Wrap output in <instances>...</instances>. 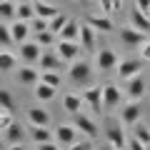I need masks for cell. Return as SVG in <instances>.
Instances as JSON below:
<instances>
[{
  "instance_id": "obj_1",
  "label": "cell",
  "mask_w": 150,
  "mask_h": 150,
  "mask_svg": "<svg viewBox=\"0 0 150 150\" xmlns=\"http://www.w3.org/2000/svg\"><path fill=\"white\" fill-rule=\"evenodd\" d=\"M68 75H70V80H73L75 85H88L90 78H93V68H90L88 60H73Z\"/></svg>"
},
{
  "instance_id": "obj_2",
  "label": "cell",
  "mask_w": 150,
  "mask_h": 150,
  "mask_svg": "<svg viewBox=\"0 0 150 150\" xmlns=\"http://www.w3.org/2000/svg\"><path fill=\"white\" fill-rule=\"evenodd\" d=\"M55 50H58V55L65 60V63H73V60L80 58V43L78 40H58L55 43Z\"/></svg>"
},
{
  "instance_id": "obj_3",
  "label": "cell",
  "mask_w": 150,
  "mask_h": 150,
  "mask_svg": "<svg viewBox=\"0 0 150 150\" xmlns=\"http://www.w3.org/2000/svg\"><path fill=\"white\" fill-rule=\"evenodd\" d=\"M63 63L65 60L58 55V50L53 48H43V53H40V60H38V65H40V70H63Z\"/></svg>"
},
{
  "instance_id": "obj_4",
  "label": "cell",
  "mask_w": 150,
  "mask_h": 150,
  "mask_svg": "<svg viewBox=\"0 0 150 150\" xmlns=\"http://www.w3.org/2000/svg\"><path fill=\"white\" fill-rule=\"evenodd\" d=\"M95 65H98L100 73H110V70H115V68H118V55H115V50L100 48L98 55H95Z\"/></svg>"
},
{
  "instance_id": "obj_5",
  "label": "cell",
  "mask_w": 150,
  "mask_h": 150,
  "mask_svg": "<svg viewBox=\"0 0 150 150\" xmlns=\"http://www.w3.org/2000/svg\"><path fill=\"white\" fill-rule=\"evenodd\" d=\"M120 40H123L128 48H140V45L148 40V33L138 30V28L128 25V28H120Z\"/></svg>"
},
{
  "instance_id": "obj_6",
  "label": "cell",
  "mask_w": 150,
  "mask_h": 150,
  "mask_svg": "<svg viewBox=\"0 0 150 150\" xmlns=\"http://www.w3.org/2000/svg\"><path fill=\"white\" fill-rule=\"evenodd\" d=\"M120 103H123V90H120L115 83H108V85H103V108H105V110L118 108Z\"/></svg>"
},
{
  "instance_id": "obj_7",
  "label": "cell",
  "mask_w": 150,
  "mask_h": 150,
  "mask_svg": "<svg viewBox=\"0 0 150 150\" xmlns=\"http://www.w3.org/2000/svg\"><path fill=\"white\" fill-rule=\"evenodd\" d=\"M143 115V108H140V100H128L123 108H120V120L125 125H135Z\"/></svg>"
},
{
  "instance_id": "obj_8",
  "label": "cell",
  "mask_w": 150,
  "mask_h": 150,
  "mask_svg": "<svg viewBox=\"0 0 150 150\" xmlns=\"http://www.w3.org/2000/svg\"><path fill=\"white\" fill-rule=\"evenodd\" d=\"M83 103L90 110L100 112V108H103V85H90L88 90H83Z\"/></svg>"
},
{
  "instance_id": "obj_9",
  "label": "cell",
  "mask_w": 150,
  "mask_h": 150,
  "mask_svg": "<svg viewBox=\"0 0 150 150\" xmlns=\"http://www.w3.org/2000/svg\"><path fill=\"white\" fill-rule=\"evenodd\" d=\"M73 125L78 130H80L85 138H98V125H95V120L93 118H88V115H83V112H75V120H73Z\"/></svg>"
},
{
  "instance_id": "obj_10",
  "label": "cell",
  "mask_w": 150,
  "mask_h": 150,
  "mask_svg": "<svg viewBox=\"0 0 150 150\" xmlns=\"http://www.w3.org/2000/svg\"><path fill=\"white\" fill-rule=\"evenodd\" d=\"M40 53H43V48L35 43V40H25V43H20V60L28 65L38 63L40 60Z\"/></svg>"
},
{
  "instance_id": "obj_11",
  "label": "cell",
  "mask_w": 150,
  "mask_h": 150,
  "mask_svg": "<svg viewBox=\"0 0 150 150\" xmlns=\"http://www.w3.org/2000/svg\"><path fill=\"white\" fill-rule=\"evenodd\" d=\"M105 138H108V145H115V148H120V150L128 148V135H125V130L120 128V125H115V123L108 125Z\"/></svg>"
},
{
  "instance_id": "obj_12",
  "label": "cell",
  "mask_w": 150,
  "mask_h": 150,
  "mask_svg": "<svg viewBox=\"0 0 150 150\" xmlns=\"http://www.w3.org/2000/svg\"><path fill=\"white\" fill-rule=\"evenodd\" d=\"M78 133H80V130L75 128L73 123H70V125H58V130H55V140H58L63 148H68V145H73L75 140H78Z\"/></svg>"
},
{
  "instance_id": "obj_13",
  "label": "cell",
  "mask_w": 150,
  "mask_h": 150,
  "mask_svg": "<svg viewBox=\"0 0 150 150\" xmlns=\"http://www.w3.org/2000/svg\"><path fill=\"white\" fill-rule=\"evenodd\" d=\"M125 95H128V100H140V98L145 95V80L143 75H133V78H128V88H125Z\"/></svg>"
},
{
  "instance_id": "obj_14",
  "label": "cell",
  "mask_w": 150,
  "mask_h": 150,
  "mask_svg": "<svg viewBox=\"0 0 150 150\" xmlns=\"http://www.w3.org/2000/svg\"><path fill=\"white\" fill-rule=\"evenodd\" d=\"M78 43H80V48L85 50V53H90V50H95V28L93 25H80V35H78Z\"/></svg>"
},
{
  "instance_id": "obj_15",
  "label": "cell",
  "mask_w": 150,
  "mask_h": 150,
  "mask_svg": "<svg viewBox=\"0 0 150 150\" xmlns=\"http://www.w3.org/2000/svg\"><path fill=\"white\" fill-rule=\"evenodd\" d=\"M130 25L143 30V33H150V15L143 13L138 5H133V10H130Z\"/></svg>"
},
{
  "instance_id": "obj_16",
  "label": "cell",
  "mask_w": 150,
  "mask_h": 150,
  "mask_svg": "<svg viewBox=\"0 0 150 150\" xmlns=\"http://www.w3.org/2000/svg\"><path fill=\"white\" fill-rule=\"evenodd\" d=\"M10 35H13V43H25L28 40V35H30V23H25V20H15L10 25Z\"/></svg>"
},
{
  "instance_id": "obj_17",
  "label": "cell",
  "mask_w": 150,
  "mask_h": 150,
  "mask_svg": "<svg viewBox=\"0 0 150 150\" xmlns=\"http://www.w3.org/2000/svg\"><path fill=\"white\" fill-rule=\"evenodd\" d=\"M140 70H143V63H140V60H123V63H118V75L123 78V80L138 75Z\"/></svg>"
},
{
  "instance_id": "obj_18",
  "label": "cell",
  "mask_w": 150,
  "mask_h": 150,
  "mask_svg": "<svg viewBox=\"0 0 150 150\" xmlns=\"http://www.w3.org/2000/svg\"><path fill=\"white\" fill-rule=\"evenodd\" d=\"M38 80H40V70H35L33 65H23L18 70V83L23 85H38Z\"/></svg>"
},
{
  "instance_id": "obj_19",
  "label": "cell",
  "mask_w": 150,
  "mask_h": 150,
  "mask_svg": "<svg viewBox=\"0 0 150 150\" xmlns=\"http://www.w3.org/2000/svg\"><path fill=\"white\" fill-rule=\"evenodd\" d=\"M28 135L33 138V143H35V145L48 143V140H55V135H50L48 125H30V128H28Z\"/></svg>"
},
{
  "instance_id": "obj_20",
  "label": "cell",
  "mask_w": 150,
  "mask_h": 150,
  "mask_svg": "<svg viewBox=\"0 0 150 150\" xmlns=\"http://www.w3.org/2000/svg\"><path fill=\"white\" fill-rule=\"evenodd\" d=\"M33 5H35V15L45 18V20H50V18H55V15L60 13L58 8H55L53 3H50V0H35Z\"/></svg>"
},
{
  "instance_id": "obj_21",
  "label": "cell",
  "mask_w": 150,
  "mask_h": 150,
  "mask_svg": "<svg viewBox=\"0 0 150 150\" xmlns=\"http://www.w3.org/2000/svg\"><path fill=\"white\" fill-rule=\"evenodd\" d=\"M55 90H58V88L48 85V83H43V80H38V85H35V100L38 103H50L55 98Z\"/></svg>"
},
{
  "instance_id": "obj_22",
  "label": "cell",
  "mask_w": 150,
  "mask_h": 150,
  "mask_svg": "<svg viewBox=\"0 0 150 150\" xmlns=\"http://www.w3.org/2000/svg\"><path fill=\"white\" fill-rule=\"evenodd\" d=\"M28 120H30V125H48V123H50V115H48L45 108L35 105V108L28 110Z\"/></svg>"
},
{
  "instance_id": "obj_23",
  "label": "cell",
  "mask_w": 150,
  "mask_h": 150,
  "mask_svg": "<svg viewBox=\"0 0 150 150\" xmlns=\"http://www.w3.org/2000/svg\"><path fill=\"white\" fill-rule=\"evenodd\" d=\"M5 138H8V143H10V145L23 143V140H25V128H20V125L13 120V123L5 128Z\"/></svg>"
},
{
  "instance_id": "obj_24",
  "label": "cell",
  "mask_w": 150,
  "mask_h": 150,
  "mask_svg": "<svg viewBox=\"0 0 150 150\" xmlns=\"http://www.w3.org/2000/svg\"><path fill=\"white\" fill-rule=\"evenodd\" d=\"M88 25H93L100 33H110L112 30V20L108 15H88Z\"/></svg>"
},
{
  "instance_id": "obj_25",
  "label": "cell",
  "mask_w": 150,
  "mask_h": 150,
  "mask_svg": "<svg viewBox=\"0 0 150 150\" xmlns=\"http://www.w3.org/2000/svg\"><path fill=\"white\" fill-rule=\"evenodd\" d=\"M33 18H35V5H33V3H18L15 5V20L30 23Z\"/></svg>"
},
{
  "instance_id": "obj_26",
  "label": "cell",
  "mask_w": 150,
  "mask_h": 150,
  "mask_svg": "<svg viewBox=\"0 0 150 150\" xmlns=\"http://www.w3.org/2000/svg\"><path fill=\"white\" fill-rule=\"evenodd\" d=\"M83 105H85V103H83V95L68 93V95L63 98V108H65L68 112H73V115H75V112H80V108H83Z\"/></svg>"
},
{
  "instance_id": "obj_27",
  "label": "cell",
  "mask_w": 150,
  "mask_h": 150,
  "mask_svg": "<svg viewBox=\"0 0 150 150\" xmlns=\"http://www.w3.org/2000/svg\"><path fill=\"white\" fill-rule=\"evenodd\" d=\"M80 35V23L78 20H68V25L60 30V40H78Z\"/></svg>"
},
{
  "instance_id": "obj_28",
  "label": "cell",
  "mask_w": 150,
  "mask_h": 150,
  "mask_svg": "<svg viewBox=\"0 0 150 150\" xmlns=\"http://www.w3.org/2000/svg\"><path fill=\"white\" fill-rule=\"evenodd\" d=\"M15 65H18L15 55L8 50H0V73H10V70H15Z\"/></svg>"
},
{
  "instance_id": "obj_29",
  "label": "cell",
  "mask_w": 150,
  "mask_h": 150,
  "mask_svg": "<svg viewBox=\"0 0 150 150\" xmlns=\"http://www.w3.org/2000/svg\"><path fill=\"white\" fill-rule=\"evenodd\" d=\"M35 43L40 45V48H53V45H55V33H53V30L35 33Z\"/></svg>"
},
{
  "instance_id": "obj_30",
  "label": "cell",
  "mask_w": 150,
  "mask_h": 150,
  "mask_svg": "<svg viewBox=\"0 0 150 150\" xmlns=\"http://www.w3.org/2000/svg\"><path fill=\"white\" fill-rule=\"evenodd\" d=\"M133 135H135V138L140 140V143L150 145V128H148V125H143L140 120H138V123L133 125Z\"/></svg>"
},
{
  "instance_id": "obj_31",
  "label": "cell",
  "mask_w": 150,
  "mask_h": 150,
  "mask_svg": "<svg viewBox=\"0 0 150 150\" xmlns=\"http://www.w3.org/2000/svg\"><path fill=\"white\" fill-rule=\"evenodd\" d=\"M40 80L48 83V85H53V88H60V83H63L58 70H40Z\"/></svg>"
},
{
  "instance_id": "obj_32",
  "label": "cell",
  "mask_w": 150,
  "mask_h": 150,
  "mask_svg": "<svg viewBox=\"0 0 150 150\" xmlns=\"http://www.w3.org/2000/svg\"><path fill=\"white\" fill-rule=\"evenodd\" d=\"M68 20H70L68 15H63V13H58L55 18H50V25H48V30H53L55 35H60V30H63V28L68 25Z\"/></svg>"
},
{
  "instance_id": "obj_33",
  "label": "cell",
  "mask_w": 150,
  "mask_h": 150,
  "mask_svg": "<svg viewBox=\"0 0 150 150\" xmlns=\"http://www.w3.org/2000/svg\"><path fill=\"white\" fill-rule=\"evenodd\" d=\"M15 18V5L10 0H0V20H10Z\"/></svg>"
},
{
  "instance_id": "obj_34",
  "label": "cell",
  "mask_w": 150,
  "mask_h": 150,
  "mask_svg": "<svg viewBox=\"0 0 150 150\" xmlns=\"http://www.w3.org/2000/svg\"><path fill=\"white\" fill-rule=\"evenodd\" d=\"M0 108L8 112H13V108H15V103H13V95L8 90H0Z\"/></svg>"
},
{
  "instance_id": "obj_35",
  "label": "cell",
  "mask_w": 150,
  "mask_h": 150,
  "mask_svg": "<svg viewBox=\"0 0 150 150\" xmlns=\"http://www.w3.org/2000/svg\"><path fill=\"white\" fill-rule=\"evenodd\" d=\"M13 43V35H10V25H3L0 23V45L5 48V45H10Z\"/></svg>"
},
{
  "instance_id": "obj_36",
  "label": "cell",
  "mask_w": 150,
  "mask_h": 150,
  "mask_svg": "<svg viewBox=\"0 0 150 150\" xmlns=\"http://www.w3.org/2000/svg\"><path fill=\"white\" fill-rule=\"evenodd\" d=\"M63 150H93V140L85 138V140H80V143L75 140L73 145H68V148H63Z\"/></svg>"
},
{
  "instance_id": "obj_37",
  "label": "cell",
  "mask_w": 150,
  "mask_h": 150,
  "mask_svg": "<svg viewBox=\"0 0 150 150\" xmlns=\"http://www.w3.org/2000/svg\"><path fill=\"white\" fill-rule=\"evenodd\" d=\"M30 23H33V30H35V33H43V30H48V25H50V20H45V18H40V15H35Z\"/></svg>"
},
{
  "instance_id": "obj_38",
  "label": "cell",
  "mask_w": 150,
  "mask_h": 150,
  "mask_svg": "<svg viewBox=\"0 0 150 150\" xmlns=\"http://www.w3.org/2000/svg\"><path fill=\"white\" fill-rule=\"evenodd\" d=\"M38 150H63V145L58 143V140H48V143H40V145H35Z\"/></svg>"
},
{
  "instance_id": "obj_39",
  "label": "cell",
  "mask_w": 150,
  "mask_h": 150,
  "mask_svg": "<svg viewBox=\"0 0 150 150\" xmlns=\"http://www.w3.org/2000/svg\"><path fill=\"white\" fill-rule=\"evenodd\" d=\"M125 150H148V145H145V143H140V140L133 135V138L128 140V148H125Z\"/></svg>"
},
{
  "instance_id": "obj_40",
  "label": "cell",
  "mask_w": 150,
  "mask_h": 150,
  "mask_svg": "<svg viewBox=\"0 0 150 150\" xmlns=\"http://www.w3.org/2000/svg\"><path fill=\"white\" fill-rule=\"evenodd\" d=\"M13 123V118H10V112L8 110H3V108H0V130H5L8 125Z\"/></svg>"
},
{
  "instance_id": "obj_41",
  "label": "cell",
  "mask_w": 150,
  "mask_h": 150,
  "mask_svg": "<svg viewBox=\"0 0 150 150\" xmlns=\"http://www.w3.org/2000/svg\"><path fill=\"white\" fill-rule=\"evenodd\" d=\"M98 3H100V8H103V15H112V13H115L112 0H98Z\"/></svg>"
},
{
  "instance_id": "obj_42",
  "label": "cell",
  "mask_w": 150,
  "mask_h": 150,
  "mask_svg": "<svg viewBox=\"0 0 150 150\" xmlns=\"http://www.w3.org/2000/svg\"><path fill=\"white\" fill-rule=\"evenodd\" d=\"M140 48H143V50H140V55H143V60H150V40H145V43L140 45Z\"/></svg>"
},
{
  "instance_id": "obj_43",
  "label": "cell",
  "mask_w": 150,
  "mask_h": 150,
  "mask_svg": "<svg viewBox=\"0 0 150 150\" xmlns=\"http://www.w3.org/2000/svg\"><path fill=\"white\" fill-rule=\"evenodd\" d=\"M135 5H138L143 13H150V0H135Z\"/></svg>"
},
{
  "instance_id": "obj_44",
  "label": "cell",
  "mask_w": 150,
  "mask_h": 150,
  "mask_svg": "<svg viewBox=\"0 0 150 150\" xmlns=\"http://www.w3.org/2000/svg\"><path fill=\"white\" fill-rule=\"evenodd\" d=\"M112 8H115V13H118L120 8H123V0H112Z\"/></svg>"
},
{
  "instance_id": "obj_45",
  "label": "cell",
  "mask_w": 150,
  "mask_h": 150,
  "mask_svg": "<svg viewBox=\"0 0 150 150\" xmlns=\"http://www.w3.org/2000/svg\"><path fill=\"white\" fill-rule=\"evenodd\" d=\"M10 150H28V148L23 143H15V145H10Z\"/></svg>"
},
{
  "instance_id": "obj_46",
  "label": "cell",
  "mask_w": 150,
  "mask_h": 150,
  "mask_svg": "<svg viewBox=\"0 0 150 150\" xmlns=\"http://www.w3.org/2000/svg\"><path fill=\"white\" fill-rule=\"evenodd\" d=\"M105 150H120V148H115V145H108V148Z\"/></svg>"
},
{
  "instance_id": "obj_47",
  "label": "cell",
  "mask_w": 150,
  "mask_h": 150,
  "mask_svg": "<svg viewBox=\"0 0 150 150\" xmlns=\"http://www.w3.org/2000/svg\"><path fill=\"white\" fill-rule=\"evenodd\" d=\"M18 3H33V0H18Z\"/></svg>"
},
{
  "instance_id": "obj_48",
  "label": "cell",
  "mask_w": 150,
  "mask_h": 150,
  "mask_svg": "<svg viewBox=\"0 0 150 150\" xmlns=\"http://www.w3.org/2000/svg\"><path fill=\"white\" fill-rule=\"evenodd\" d=\"M78 3H85V0H78Z\"/></svg>"
},
{
  "instance_id": "obj_49",
  "label": "cell",
  "mask_w": 150,
  "mask_h": 150,
  "mask_svg": "<svg viewBox=\"0 0 150 150\" xmlns=\"http://www.w3.org/2000/svg\"><path fill=\"white\" fill-rule=\"evenodd\" d=\"M148 150H150V145H148Z\"/></svg>"
},
{
  "instance_id": "obj_50",
  "label": "cell",
  "mask_w": 150,
  "mask_h": 150,
  "mask_svg": "<svg viewBox=\"0 0 150 150\" xmlns=\"http://www.w3.org/2000/svg\"><path fill=\"white\" fill-rule=\"evenodd\" d=\"M35 150H38V148H35Z\"/></svg>"
}]
</instances>
